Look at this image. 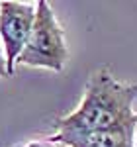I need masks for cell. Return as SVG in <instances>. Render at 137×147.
<instances>
[{
  "instance_id": "cell-1",
  "label": "cell",
  "mask_w": 137,
  "mask_h": 147,
  "mask_svg": "<svg viewBox=\"0 0 137 147\" xmlns=\"http://www.w3.org/2000/svg\"><path fill=\"white\" fill-rule=\"evenodd\" d=\"M137 82H122L108 71L92 73L79 108L55 122L49 141L65 147H135Z\"/></svg>"
},
{
  "instance_id": "cell-2",
  "label": "cell",
  "mask_w": 137,
  "mask_h": 147,
  "mask_svg": "<svg viewBox=\"0 0 137 147\" xmlns=\"http://www.w3.org/2000/svg\"><path fill=\"white\" fill-rule=\"evenodd\" d=\"M68 59L65 30L57 22V16L45 0L35 2V22L30 39L24 47L18 63L28 67H39L61 73Z\"/></svg>"
},
{
  "instance_id": "cell-3",
  "label": "cell",
  "mask_w": 137,
  "mask_h": 147,
  "mask_svg": "<svg viewBox=\"0 0 137 147\" xmlns=\"http://www.w3.org/2000/svg\"><path fill=\"white\" fill-rule=\"evenodd\" d=\"M35 22V2H0V45L6 59V75L12 77L16 63L30 39Z\"/></svg>"
},
{
  "instance_id": "cell-4",
  "label": "cell",
  "mask_w": 137,
  "mask_h": 147,
  "mask_svg": "<svg viewBox=\"0 0 137 147\" xmlns=\"http://www.w3.org/2000/svg\"><path fill=\"white\" fill-rule=\"evenodd\" d=\"M0 77H8V75H6V59H4L2 45H0Z\"/></svg>"
},
{
  "instance_id": "cell-5",
  "label": "cell",
  "mask_w": 137,
  "mask_h": 147,
  "mask_svg": "<svg viewBox=\"0 0 137 147\" xmlns=\"http://www.w3.org/2000/svg\"><path fill=\"white\" fill-rule=\"evenodd\" d=\"M133 145L137 147V125H135V131H133Z\"/></svg>"
},
{
  "instance_id": "cell-6",
  "label": "cell",
  "mask_w": 137,
  "mask_h": 147,
  "mask_svg": "<svg viewBox=\"0 0 137 147\" xmlns=\"http://www.w3.org/2000/svg\"><path fill=\"white\" fill-rule=\"evenodd\" d=\"M30 147H47V145H37V143H34V145H30Z\"/></svg>"
}]
</instances>
